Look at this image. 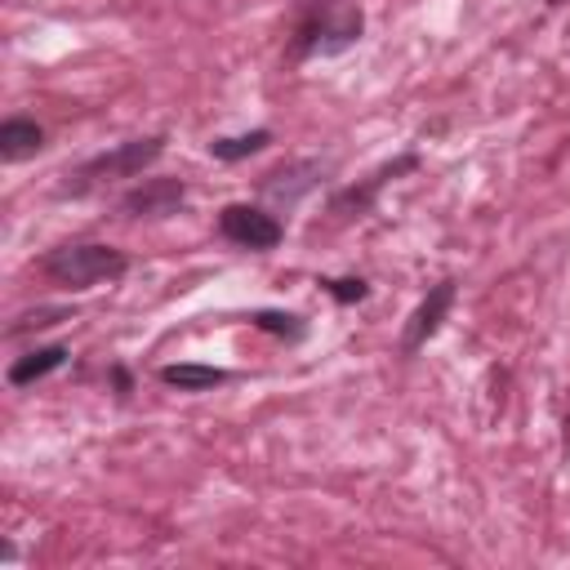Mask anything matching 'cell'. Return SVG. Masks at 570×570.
I'll list each match as a JSON object with an SVG mask.
<instances>
[{
  "mask_svg": "<svg viewBox=\"0 0 570 570\" xmlns=\"http://www.w3.org/2000/svg\"><path fill=\"white\" fill-rule=\"evenodd\" d=\"M249 325H254V330H263V334H272V338H285V343H298V338L307 334L303 316H294V312H272V307L254 312V316H249Z\"/></svg>",
  "mask_w": 570,
  "mask_h": 570,
  "instance_id": "13",
  "label": "cell"
},
{
  "mask_svg": "<svg viewBox=\"0 0 570 570\" xmlns=\"http://www.w3.org/2000/svg\"><path fill=\"white\" fill-rule=\"evenodd\" d=\"M45 151V129L31 120V116H9L0 125V160L4 165H22V160H36Z\"/></svg>",
  "mask_w": 570,
  "mask_h": 570,
  "instance_id": "9",
  "label": "cell"
},
{
  "mask_svg": "<svg viewBox=\"0 0 570 570\" xmlns=\"http://www.w3.org/2000/svg\"><path fill=\"white\" fill-rule=\"evenodd\" d=\"M67 316H71V307H31V312H22L4 334H9V338L40 334V330H49V325H58V321H67Z\"/></svg>",
  "mask_w": 570,
  "mask_h": 570,
  "instance_id": "14",
  "label": "cell"
},
{
  "mask_svg": "<svg viewBox=\"0 0 570 570\" xmlns=\"http://www.w3.org/2000/svg\"><path fill=\"white\" fill-rule=\"evenodd\" d=\"M267 142H272V129H249V134L214 138V142H209V156H214V160H227V165H236V160H245V156H258Z\"/></svg>",
  "mask_w": 570,
  "mask_h": 570,
  "instance_id": "12",
  "label": "cell"
},
{
  "mask_svg": "<svg viewBox=\"0 0 570 570\" xmlns=\"http://www.w3.org/2000/svg\"><path fill=\"white\" fill-rule=\"evenodd\" d=\"M365 31V13L356 0H307L289 31V58H338L347 53Z\"/></svg>",
  "mask_w": 570,
  "mask_h": 570,
  "instance_id": "1",
  "label": "cell"
},
{
  "mask_svg": "<svg viewBox=\"0 0 570 570\" xmlns=\"http://www.w3.org/2000/svg\"><path fill=\"white\" fill-rule=\"evenodd\" d=\"M454 294H459V281L454 276H441L436 285H428V294L419 298V307L405 316V325H401V352L405 356H414L436 330H441V321H445V312L454 307Z\"/></svg>",
  "mask_w": 570,
  "mask_h": 570,
  "instance_id": "7",
  "label": "cell"
},
{
  "mask_svg": "<svg viewBox=\"0 0 570 570\" xmlns=\"http://www.w3.org/2000/svg\"><path fill=\"white\" fill-rule=\"evenodd\" d=\"M183 200H187L183 178H142L120 196V214L125 218H169L183 209Z\"/></svg>",
  "mask_w": 570,
  "mask_h": 570,
  "instance_id": "8",
  "label": "cell"
},
{
  "mask_svg": "<svg viewBox=\"0 0 570 570\" xmlns=\"http://www.w3.org/2000/svg\"><path fill=\"white\" fill-rule=\"evenodd\" d=\"M566 441H570V414H566Z\"/></svg>",
  "mask_w": 570,
  "mask_h": 570,
  "instance_id": "18",
  "label": "cell"
},
{
  "mask_svg": "<svg viewBox=\"0 0 570 570\" xmlns=\"http://www.w3.org/2000/svg\"><path fill=\"white\" fill-rule=\"evenodd\" d=\"M325 160H316V156H298V160H285V165H276V169H267L263 178H258V196L263 200H272L276 209H294L307 191H316L321 187V178H325Z\"/></svg>",
  "mask_w": 570,
  "mask_h": 570,
  "instance_id": "6",
  "label": "cell"
},
{
  "mask_svg": "<svg viewBox=\"0 0 570 570\" xmlns=\"http://www.w3.org/2000/svg\"><path fill=\"white\" fill-rule=\"evenodd\" d=\"M414 169H419V151H401L396 160L379 165V169L365 174L361 183L338 187V191L330 196V214H334V218H361V214H370V205L379 200V191H383L387 183H396L401 174H414Z\"/></svg>",
  "mask_w": 570,
  "mask_h": 570,
  "instance_id": "5",
  "label": "cell"
},
{
  "mask_svg": "<svg viewBox=\"0 0 570 570\" xmlns=\"http://www.w3.org/2000/svg\"><path fill=\"white\" fill-rule=\"evenodd\" d=\"M156 374H160V383H169V387H178V392H205V387L227 383V370H218V365H196V361L160 365Z\"/></svg>",
  "mask_w": 570,
  "mask_h": 570,
  "instance_id": "11",
  "label": "cell"
},
{
  "mask_svg": "<svg viewBox=\"0 0 570 570\" xmlns=\"http://www.w3.org/2000/svg\"><path fill=\"white\" fill-rule=\"evenodd\" d=\"M67 356H71V352H67L62 343H53V347H36V352H27V356H18V361L9 365V383H13V387H27V383L53 374L58 365H67Z\"/></svg>",
  "mask_w": 570,
  "mask_h": 570,
  "instance_id": "10",
  "label": "cell"
},
{
  "mask_svg": "<svg viewBox=\"0 0 570 570\" xmlns=\"http://www.w3.org/2000/svg\"><path fill=\"white\" fill-rule=\"evenodd\" d=\"M218 232L240 245V249H276L285 227L276 214H267L263 205H249V200H232L218 209Z\"/></svg>",
  "mask_w": 570,
  "mask_h": 570,
  "instance_id": "4",
  "label": "cell"
},
{
  "mask_svg": "<svg viewBox=\"0 0 570 570\" xmlns=\"http://www.w3.org/2000/svg\"><path fill=\"white\" fill-rule=\"evenodd\" d=\"M321 285H325V294H330L334 303H343V307H347V303L370 298V285H365L361 276H325Z\"/></svg>",
  "mask_w": 570,
  "mask_h": 570,
  "instance_id": "15",
  "label": "cell"
},
{
  "mask_svg": "<svg viewBox=\"0 0 570 570\" xmlns=\"http://www.w3.org/2000/svg\"><path fill=\"white\" fill-rule=\"evenodd\" d=\"M160 151H165V134H147V138L116 142L111 151H98V156H89L85 165H76L58 191H62V196H80V191H89L94 183L138 178L147 165H156V160H160Z\"/></svg>",
  "mask_w": 570,
  "mask_h": 570,
  "instance_id": "3",
  "label": "cell"
},
{
  "mask_svg": "<svg viewBox=\"0 0 570 570\" xmlns=\"http://www.w3.org/2000/svg\"><path fill=\"white\" fill-rule=\"evenodd\" d=\"M111 383H116V396H129V370H111Z\"/></svg>",
  "mask_w": 570,
  "mask_h": 570,
  "instance_id": "16",
  "label": "cell"
},
{
  "mask_svg": "<svg viewBox=\"0 0 570 570\" xmlns=\"http://www.w3.org/2000/svg\"><path fill=\"white\" fill-rule=\"evenodd\" d=\"M40 272L62 289H94L102 281H120L129 272V254L102 240H67L40 254Z\"/></svg>",
  "mask_w": 570,
  "mask_h": 570,
  "instance_id": "2",
  "label": "cell"
},
{
  "mask_svg": "<svg viewBox=\"0 0 570 570\" xmlns=\"http://www.w3.org/2000/svg\"><path fill=\"white\" fill-rule=\"evenodd\" d=\"M543 4H548V9H557V4H566V0H543Z\"/></svg>",
  "mask_w": 570,
  "mask_h": 570,
  "instance_id": "17",
  "label": "cell"
}]
</instances>
